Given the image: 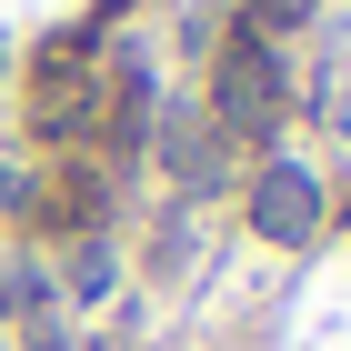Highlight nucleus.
I'll use <instances>...</instances> for the list:
<instances>
[{"mask_svg": "<svg viewBox=\"0 0 351 351\" xmlns=\"http://www.w3.org/2000/svg\"><path fill=\"white\" fill-rule=\"evenodd\" d=\"M201 110H211V131L231 141L241 161L281 151V131H291V110H301L291 40H271V30H251L241 10H231L221 40H211V60H201Z\"/></svg>", "mask_w": 351, "mask_h": 351, "instance_id": "obj_1", "label": "nucleus"}, {"mask_svg": "<svg viewBox=\"0 0 351 351\" xmlns=\"http://www.w3.org/2000/svg\"><path fill=\"white\" fill-rule=\"evenodd\" d=\"M241 231L261 251H322L331 231V181L301 151H261V161L241 171Z\"/></svg>", "mask_w": 351, "mask_h": 351, "instance_id": "obj_2", "label": "nucleus"}, {"mask_svg": "<svg viewBox=\"0 0 351 351\" xmlns=\"http://www.w3.org/2000/svg\"><path fill=\"white\" fill-rule=\"evenodd\" d=\"M151 151H161V171H171V191H181V201H211V191H241V151H231V141L211 131V110L201 101H171L161 121H151Z\"/></svg>", "mask_w": 351, "mask_h": 351, "instance_id": "obj_3", "label": "nucleus"}, {"mask_svg": "<svg viewBox=\"0 0 351 351\" xmlns=\"http://www.w3.org/2000/svg\"><path fill=\"white\" fill-rule=\"evenodd\" d=\"M110 281H121L110 231H81V241H71V271H60V291H71V301H110Z\"/></svg>", "mask_w": 351, "mask_h": 351, "instance_id": "obj_4", "label": "nucleus"}, {"mask_svg": "<svg viewBox=\"0 0 351 351\" xmlns=\"http://www.w3.org/2000/svg\"><path fill=\"white\" fill-rule=\"evenodd\" d=\"M251 30H271V40H291V30H311L322 21V0H231Z\"/></svg>", "mask_w": 351, "mask_h": 351, "instance_id": "obj_5", "label": "nucleus"}, {"mask_svg": "<svg viewBox=\"0 0 351 351\" xmlns=\"http://www.w3.org/2000/svg\"><path fill=\"white\" fill-rule=\"evenodd\" d=\"M21 351H81V331L51 311V322H30V331H21Z\"/></svg>", "mask_w": 351, "mask_h": 351, "instance_id": "obj_6", "label": "nucleus"}, {"mask_svg": "<svg viewBox=\"0 0 351 351\" xmlns=\"http://www.w3.org/2000/svg\"><path fill=\"white\" fill-rule=\"evenodd\" d=\"M0 211H30V171L21 161H0Z\"/></svg>", "mask_w": 351, "mask_h": 351, "instance_id": "obj_7", "label": "nucleus"}, {"mask_svg": "<svg viewBox=\"0 0 351 351\" xmlns=\"http://www.w3.org/2000/svg\"><path fill=\"white\" fill-rule=\"evenodd\" d=\"M121 10H131V0H101V21H121Z\"/></svg>", "mask_w": 351, "mask_h": 351, "instance_id": "obj_8", "label": "nucleus"}]
</instances>
